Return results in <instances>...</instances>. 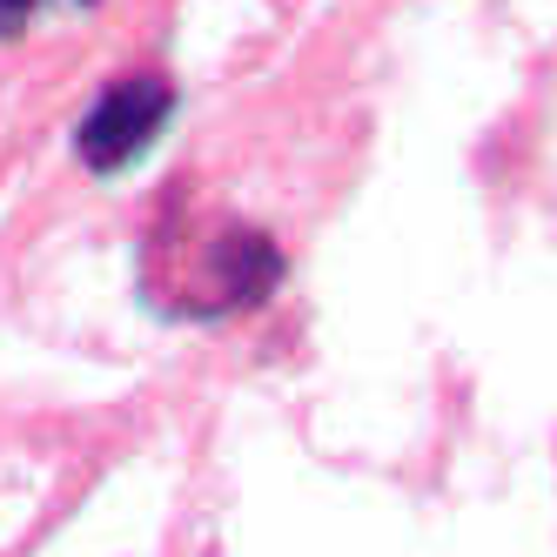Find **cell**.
<instances>
[{
    "mask_svg": "<svg viewBox=\"0 0 557 557\" xmlns=\"http://www.w3.org/2000/svg\"><path fill=\"white\" fill-rule=\"evenodd\" d=\"M169 108H175V88L162 82V74H128V82H114L88 108V122H82V135H74V148H82V162L95 175H114V169H128L135 154L162 135Z\"/></svg>",
    "mask_w": 557,
    "mask_h": 557,
    "instance_id": "1",
    "label": "cell"
},
{
    "mask_svg": "<svg viewBox=\"0 0 557 557\" xmlns=\"http://www.w3.org/2000/svg\"><path fill=\"white\" fill-rule=\"evenodd\" d=\"M34 8H41V0H0V34H14Z\"/></svg>",
    "mask_w": 557,
    "mask_h": 557,
    "instance_id": "2",
    "label": "cell"
}]
</instances>
